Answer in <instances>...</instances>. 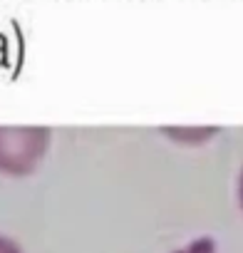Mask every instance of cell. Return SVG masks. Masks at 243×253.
Listing matches in <instances>:
<instances>
[{
  "label": "cell",
  "instance_id": "2",
  "mask_svg": "<svg viewBox=\"0 0 243 253\" xmlns=\"http://www.w3.org/2000/svg\"><path fill=\"white\" fill-rule=\"evenodd\" d=\"M164 132L181 144H199L211 139L218 129L216 126H164Z\"/></svg>",
  "mask_w": 243,
  "mask_h": 253
},
{
  "label": "cell",
  "instance_id": "1",
  "mask_svg": "<svg viewBox=\"0 0 243 253\" xmlns=\"http://www.w3.org/2000/svg\"><path fill=\"white\" fill-rule=\"evenodd\" d=\"M50 147L47 126H0V171L8 176L30 174Z\"/></svg>",
  "mask_w": 243,
  "mask_h": 253
},
{
  "label": "cell",
  "instance_id": "5",
  "mask_svg": "<svg viewBox=\"0 0 243 253\" xmlns=\"http://www.w3.org/2000/svg\"><path fill=\"white\" fill-rule=\"evenodd\" d=\"M236 199H238V206L243 211V167L238 171V181H236Z\"/></svg>",
  "mask_w": 243,
  "mask_h": 253
},
{
  "label": "cell",
  "instance_id": "3",
  "mask_svg": "<svg viewBox=\"0 0 243 253\" xmlns=\"http://www.w3.org/2000/svg\"><path fill=\"white\" fill-rule=\"evenodd\" d=\"M171 253H216V243L211 238H199V241H191L189 246L171 251Z\"/></svg>",
  "mask_w": 243,
  "mask_h": 253
},
{
  "label": "cell",
  "instance_id": "4",
  "mask_svg": "<svg viewBox=\"0 0 243 253\" xmlns=\"http://www.w3.org/2000/svg\"><path fill=\"white\" fill-rule=\"evenodd\" d=\"M0 253H23L10 238H5V236H0Z\"/></svg>",
  "mask_w": 243,
  "mask_h": 253
}]
</instances>
